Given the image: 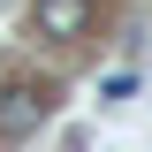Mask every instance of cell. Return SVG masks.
Wrapping results in <instances>:
<instances>
[{
	"label": "cell",
	"mask_w": 152,
	"mask_h": 152,
	"mask_svg": "<svg viewBox=\"0 0 152 152\" xmlns=\"http://www.w3.org/2000/svg\"><path fill=\"white\" fill-rule=\"evenodd\" d=\"M38 38H84L91 31V0H31Z\"/></svg>",
	"instance_id": "cell-2"
},
{
	"label": "cell",
	"mask_w": 152,
	"mask_h": 152,
	"mask_svg": "<svg viewBox=\"0 0 152 152\" xmlns=\"http://www.w3.org/2000/svg\"><path fill=\"white\" fill-rule=\"evenodd\" d=\"M46 114H53V84H46V76H15V84L0 91V145H23Z\"/></svg>",
	"instance_id": "cell-1"
}]
</instances>
